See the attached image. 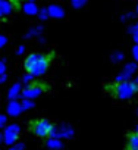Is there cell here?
<instances>
[{
	"mask_svg": "<svg viewBox=\"0 0 138 150\" xmlns=\"http://www.w3.org/2000/svg\"><path fill=\"white\" fill-rule=\"evenodd\" d=\"M50 66V56L44 53H31L25 62L24 68L31 75H43Z\"/></svg>",
	"mask_w": 138,
	"mask_h": 150,
	"instance_id": "obj_1",
	"label": "cell"
},
{
	"mask_svg": "<svg viewBox=\"0 0 138 150\" xmlns=\"http://www.w3.org/2000/svg\"><path fill=\"white\" fill-rule=\"evenodd\" d=\"M31 131L37 135V137H47L51 134L53 131V125L46 121V119H37L31 124Z\"/></svg>",
	"mask_w": 138,
	"mask_h": 150,
	"instance_id": "obj_2",
	"label": "cell"
},
{
	"mask_svg": "<svg viewBox=\"0 0 138 150\" xmlns=\"http://www.w3.org/2000/svg\"><path fill=\"white\" fill-rule=\"evenodd\" d=\"M135 90H137V87L132 83H122V84L116 86L115 94L118 97H120V99H128V97H131L135 93Z\"/></svg>",
	"mask_w": 138,
	"mask_h": 150,
	"instance_id": "obj_3",
	"label": "cell"
},
{
	"mask_svg": "<svg viewBox=\"0 0 138 150\" xmlns=\"http://www.w3.org/2000/svg\"><path fill=\"white\" fill-rule=\"evenodd\" d=\"M43 90H44L43 86H40L38 83H32V84H30V86L24 90V96H25V97H37Z\"/></svg>",
	"mask_w": 138,
	"mask_h": 150,
	"instance_id": "obj_4",
	"label": "cell"
},
{
	"mask_svg": "<svg viewBox=\"0 0 138 150\" xmlns=\"http://www.w3.org/2000/svg\"><path fill=\"white\" fill-rule=\"evenodd\" d=\"M126 150H138V132H132L126 141Z\"/></svg>",
	"mask_w": 138,
	"mask_h": 150,
	"instance_id": "obj_5",
	"label": "cell"
},
{
	"mask_svg": "<svg viewBox=\"0 0 138 150\" xmlns=\"http://www.w3.org/2000/svg\"><path fill=\"white\" fill-rule=\"evenodd\" d=\"M50 15L51 16H63V11L59 6H51L50 8Z\"/></svg>",
	"mask_w": 138,
	"mask_h": 150,
	"instance_id": "obj_6",
	"label": "cell"
},
{
	"mask_svg": "<svg viewBox=\"0 0 138 150\" xmlns=\"http://www.w3.org/2000/svg\"><path fill=\"white\" fill-rule=\"evenodd\" d=\"M24 11H25L27 13H35V12H37V9H35V5H31V3H28V5L24 8Z\"/></svg>",
	"mask_w": 138,
	"mask_h": 150,
	"instance_id": "obj_7",
	"label": "cell"
},
{
	"mask_svg": "<svg viewBox=\"0 0 138 150\" xmlns=\"http://www.w3.org/2000/svg\"><path fill=\"white\" fill-rule=\"evenodd\" d=\"M9 11V6L5 3V2H2V0H0V15H2L3 12H8Z\"/></svg>",
	"mask_w": 138,
	"mask_h": 150,
	"instance_id": "obj_8",
	"label": "cell"
},
{
	"mask_svg": "<svg viewBox=\"0 0 138 150\" xmlns=\"http://www.w3.org/2000/svg\"><path fill=\"white\" fill-rule=\"evenodd\" d=\"M72 2H74V5H75L77 8H80V6H81L84 2H85V0H72Z\"/></svg>",
	"mask_w": 138,
	"mask_h": 150,
	"instance_id": "obj_9",
	"label": "cell"
},
{
	"mask_svg": "<svg viewBox=\"0 0 138 150\" xmlns=\"http://www.w3.org/2000/svg\"><path fill=\"white\" fill-rule=\"evenodd\" d=\"M44 16H47V12H46V11L41 12V18H43V19H44Z\"/></svg>",
	"mask_w": 138,
	"mask_h": 150,
	"instance_id": "obj_10",
	"label": "cell"
},
{
	"mask_svg": "<svg viewBox=\"0 0 138 150\" xmlns=\"http://www.w3.org/2000/svg\"><path fill=\"white\" fill-rule=\"evenodd\" d=\"M134 52H135V56H137V59H138V47H137V49H135Z\"/></svg>",
	"mask_w": 138,
	"mask_h": 150,
	"instance_id": "obj_11",
	"label": "cell"
},
{
	"mask_svg": "<svg viewBox=\"0 0 138 150\" xmlns=\"http://www.w3.org/2000/svg\"><path fill=\"white\" fill-rule=\"evenodd\" d=\"M135 40H137V41H138V34H135Z\"/></svg>",
	"mask_w": 138,
	"mask_h": 150,
	"instance_id": "obj_12",
	"label": "cell"
},
{
	"mask_svg": "<svg viewBox=\"0 0 138 150\" xmlns=\"http://www.w3.org/2000/svg\"><path fill=\"white\" fill-rule=\"evenodd\" d=\"M15 2H21V0H15Z\"/></svg>",
	"mask_w": 138,
	"mask_h": 150,
	"instance_id": "obj_13",
	"label": "cell"
}]
</instances>
